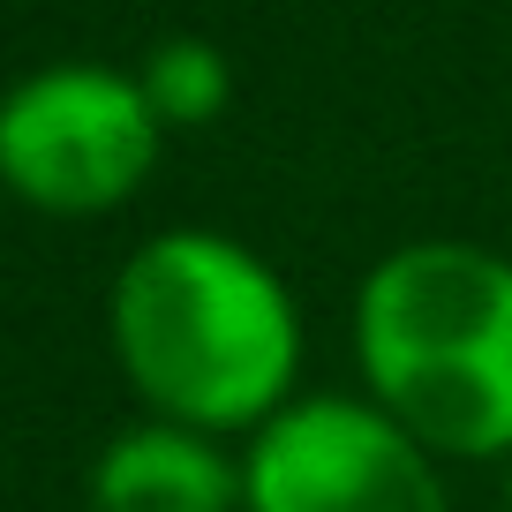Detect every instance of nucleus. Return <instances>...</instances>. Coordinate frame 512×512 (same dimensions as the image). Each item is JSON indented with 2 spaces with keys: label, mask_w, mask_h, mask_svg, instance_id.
<instances>
[{
  "label": "nucleus",
  "mask_w": 512,
  "mask_h": 512,
  "mask_svg": "<svg viewBox=\"0 0 512 512\" xmlns=\"http://www.w3.org/2000/svg\"><path fill=\"white\" fill-rule=\"evenodd\" d=\"M159 159V106L113 68H46L8 98L0 166L38 211L91 219L121 204Z\"/></svg>",
  "instance_id": "obj_3"
},
{
  "label": "nucleus",
  "mask_w": 512,
  "mask_h": 512,
  "mask_svg": "<svg viewBox=\"0 0 512 512\" xmlns=\"http://www.w3.org/2000/svg\"><path fill=\"white\" fill-rule=\"evenodd\" d=\"M113 347L181 430H241L294 377V309L249 249L219 234H159L113 287Z\"/></svg>",
  "instance_id": "obj_1"
},
{
  "label": "nucleus",
  "mask_w": 512,
  "mask_h": 512,
  "mask_svg": "<svg viewBox=\"0 0 512 512\" xmlns=\"http://www.w3.org/2000/svg\"><path fill=\"white\" fill-rule=\"evenodd\" d=\"M249 512H445L422 437L377 407L302 400L256 437Z\"/></svg>",
  "instance_id": "obj_4"
},
{
  "label": "nucleus",
  "mask_w": 512,
  "mask_h": 512,
  "mask_svg": "<svg viewBox=\"0 0 512 512\" xmlns=\"http://www.w3.org/2000/svg\"><path fill=\"white\" fill-rule=\"evenodd\" d=\"M384 415L437 452L512 445V264L467 241L384 256L354 309Z\"/></svg>",
  "instance_id": "obj_2"
},
{
  "label": "nucleus",
  "mask_w": 512,
  "mask_h": 512,
  "mask_svg": "<svg viewBox=\"0 0 512 512\" xmlns=\"http://www.w3.org/2000/svg\"><path fill=\"white\" fill-rule=\"evenodd\" d=\"M151 106L159 113H181V121H196V113L219 106V61L196 46L181 53H159V68H151Z\"/></svg>",
  "instance_id": "obj_6"
},
{
  "label": "nucleus",
  "mask_w": 512,
  "mask_h": 512,
  "mask_svg": "<svg viewBox=\"0 0 512 512\" xmlns=\"http://www.w3.org/2000/svg\"><path fill=\"white\" fill-rule=\"evenodd\" d=\"M98 512H234V467L196 430H128L91 475Z\"/></svg>",
  "instance_id": "obj_5"
}]
</instances>
